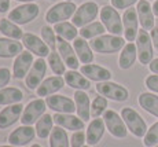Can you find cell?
Returning a JSON list of instances; mask_svg holds the SVG:
<instances>
[{"instance_id": "6da1fadb", "label": "cell", "mask_w": 158, "mask_h": 147, "mask_svg": "<svg viewBox=\"0 0 158 147\" xmlns=\"http://www.w3.org/2000/svg\"><path fill=\"white\" fill-rule=\"evenodd\" d=\"M89 45L94 51H96L99 54H114L123 50L124 45H125V40L121 36L102 35L92 39Z\"/></svg>"}, {"instance_id": "7a4b0ae2", "label": "cell", "mask_w": 158, "mask_h": 147, "mask_svg": "<svg viewBox=\"0 0 158 147\" xmlns=\"http://www.w3.org/2000/svg\"><path fill=\"white\" fill-rule=\"evenodd\" d=\"M121 117H123L124 122H125L127 128L133 136L136 137H144L146 132H147V125L140 114L132 107H124L121 110Z\"/></svg>"}, {"instance_id": "3957f363", "label": "cell", "mask_w": 158, "mask_h": 147, "mask_svg": "<svg viewBox=\"0 0 158 147\" xmlns=\"http://www.w3.org/2000/svg\"><path fill=\"white\" fill-rule=\"evenodd\" d=\"M40 14V7L35 3H25L18 6L14 10L8 13V19L13 21L17 25H26V23L35 21Z\"/></svg>"}, {"instance_id": "277c9868", "label": "cell", "mask_w": 158, "mask_h": 147, "mask_svg": "<svg viewBox=\"0 0 158 147\" xmlns=\"http://www.w3.org/2000/svg\"><path fill=\"white\" fill-rule=\"evenodd\" d=\"M76 10H77V7H76V4L72 2L58 3V4L52 6V7L45 13V21H47L48 23H52V25L59 23V22H65V21L73 18Z\"/></svg>"}, {"instance_id": "5b68a950", "label": "cell", "mask_w": 158, "mask_h": 147, "mask_svg": "<svg viewBox=\"0 0 158 147\" xmlns=\"http://www.w3.org/2000/svg\"><path fill=\"white\" fill-rule=\"evenodd\" d=\"M99 14V7L95 2H84L78 6L72 18V23L77 27H84L88 23L94 22Z\"/></svg>"}, {"instance_id": "8992f818", "label": "cell", "mask_w": 158, "mask_h": 147, "mask_svg": "<svg viewBox=\"0 0 158 147\" xmlns=\"http://www.w3.org/2000/svg\"><path fill=\"white\" fill-rule=\"evenodd\" d=\"M101 19L106 30L114 36H121L124 33V25L118 11L113 6H103L101 8Z\"/></svg>"}, {"instance_id": "52a82bcc", "label": "cell", "mask_w": 158, "mask_h": 147, "mask_svg": "<svg viewBox=\"0 0 158 147\" xmlns=\"http://www.w3.org/2000/svg\"><path fill=\"white\" fill-rule=\"evenodd\" d=\"M103 121H105L106 129L109 131L111 136L117 137V139H124L128 136V128H127L123 117L117 111L107 109L103 114Z\"/></svg>"}, {"instance_id": "ba28073f", "label": "cell", "mask_w": 158, "mask_h": 147, "mask_svg": "<svg viewBox=\"0 0 158 147\" xmlns=\"http://www.w3.org/2000/svg\"><path fill=\"white\" fill-rule=\"evenodd\" d=\"M96 92L106 99L114 100V102H125L129 98V92L125 87L113 81H102L96 84Z\"/></svg>"}, {"instance_id": "9c48e42d", "label": "cell", "mask_w": 158, "mask_h": 147, "mask_svg": "<svg viewBox=\"0 0 158 147\" xmlns=\"http://www.w3.org/2000/svg\"><path fill=\"white\" fill-rule=\"evenodd\" d=\"M136 50H138V58L142 65H150L154 57V51L151 36L148 35L147 30H139L138 37H136Z\"/></svg>"}, {"instance_id": "30bf717a", "label": "cell", "mask_w": 158, "mask_h": 147, "mask_svg": "<svg viewBox=\"0 0 158 147\" xmlns=\"http://www.w3.org/2000/svg\"><path fill=\"white\" fill-rule=\"evenodd\" d=\"M47 103L44 99L37 98L33 99L23 107V113L21 117V122L22 125H32L35 122L39 121V118H41V116L45 114V109H47Z\"/></svg>"}, {"instance_id": "8fae6325", "label": "cell", "mask_w": 158, "mask_h": 147, "mask_svg": "<svg viewBox=\"0 0 158 147\" xmlns=\"http://www.w3.org/2000/svg\"><path fill=\"white\" fill-rule=\"evenodd\" d=\"M45 73H47V62H45L43 58H37L33 62L28 76L25 77V85L30 91L37 90L39 85L43 82Z\"/></svg>"}, {"instance_id": "7c38bea8", "label": "cell", "mask_w": 158, "mask_h": 147, "mask_svg": "<svg viewBox=\"0 0 158 147\" xmlns=\"http://www.w3.org/2000/svg\"><path fill=\"white\" fill-rule=\"evenodd\" d=\"M123 25H124V36L128 43L136 40L139 33V17L136 8H127L123 15Z\"/></svg>"}, {"instance_id": "4fadbf2b", "label": "cell", "mask_w": 158, "mask_h": 147, "mask_svg": "<svg viewBox=\"0 0 158 147\" xmlns=\"http://www.w3.org/2000/svg\"><path fill=\"white\" fill-rule=\"evenodd\" d=\"M22 44L28 48V51H30L32 54L37 55L39 58H45L48 57L51 52V48L45 44V41L43 39H40L39 36H36L35 33H23L22 37Z\"/></svg>"}, {"instance_id": "5bb4252c", "label": "cell", "mask_w": 158, "mask_h": 147, "mask_svg": "<svg viewBox=\"0 0 158 147\" xmlns=\"http://www.w3.org/2000/svg\"><path fill=\"white\" fill-rule=\"evenodd\" d=\"M45 103L51 110L63 114H73L76 111L74 100L63 95H50L45 98Z\"/></svg>"}, {"instance_id": "9a60e30c", "label": "cell", "mask_w": 158, "mask_h": 147, "mask_svg": "<svg viewBox=\"0 0 158 147\" xmlns=\"http://www.w3.org/2000/svg\"><path fill=\"white\" fill-rule=\"evenodd\" d=\"M36 136V128H33L32 125H21L17 129H14L13 132L8 135V145L22 147L26 146L35 139Z\"/></svg>"}, {"instance_id": "2e32d148", "label": "cell", "mask_w": 158, "mask_h": 147, "mask_svg": "<svg viewBox=\"0 0 158 147\" xmlns=\"http://www.w3.org/2000/svg\"><path fill=\"white\" fill-rule=\"evenodd\" d=\"M56 51L59 52L60 58L63 59V62H65L66 66L70 67L72 70L78 69V66H80V61H78L74 48H73L65 39L59 37V36L56 37Z\"/></svg>"}, {"instance_id": "e0dca14e", "label": "cell", "mask_w": 158, "mask_h": 147, "mask_svg": "<svg viewBox=\"0 0 158 147\" xmlns=\"http://www.w3.org/2000/svg\"><path fill=\"white\" fill-rule=\"evenodd\" d=\"M33 55L30 51H22L18 57H15L13 63V74L17 80H22L28 76L30 67L33 65Z\"/></svg>"}, {"instance_id": "ac0fdd59", "label": "cell", "mask_w": 158, "mask_h": 147, "mask_svg": "<svg viewBox=\"0 0 158 147\" xmlns=\"http://www.w3.org/2000/svg\"><path fill=\"white\" fill-rule=\"evenodd\" d=\"M23 107L25 106H22L21 103H15V105H10L0 110V129H7L18 120H21Z\"/></svg>"}, {"instance_id": "d6986e66", "label": "cell", "mask_w": 158, "mask_h": 147, "mask_svg": "<svg viewBox=\"0 0 158 147\" xmlns=\"http://www.w3.org/2000/svg\"><path fill=\"white\" fill-rule=\"evenodd\" d=\"M80 72L85 76L88 80L98 81V82L110 81L111 76H113L107 67H103L101 65H96V63H88V65L81 66Z\"/></svg>"}, {"instance_id": "ffe728a7", "label": "cell", "mask_w": 158, "mask_h": 147, "mask_svg": "<svg viewBox=\"0 0 158 147\" xmlns=\"http://www.w3.org/2000/svg\"><path fill=\"white\" fill-rule=\"evenodd\" d=\"M54 122L58 125V127H62L63 129L68 131H83L84 127H85V122L81 120L80 117H76L73 114H63V113H56V114L52 116Z\"/></svg>"}, {"instance_id": "44dd1931", "label": "cell", "mask_w": 158, "mask_h": 147, "mask_svg": "<svg viewBox=\"0 0 158 147\" xmlns=\"http://www.w3.org/2000/svg\"><path fill=\"white\" fill-rule=\"evenodd\" d=\"M65 78L62 76H52V77H48L39 85V88L36 90V95L40 98L43 96H50V95H54L55 92H58L59 90H62L63 85H65Z\"/></svg>"}, {"instance_id": "7402d4cb", "label": "cell", "mask_w": 158, "mask_h": 147, "mask_svg": "<svg viewBox=\"0 0 158 147\" xmlns=\"http://www.w3.org/2000/svg\"><path fill=\"white\" fill-rule=\"evenodd\" d=\"M136 11H138L139 22L142 25V29L151 30L154 27V13H153V6L147 2V0H139L138 6H136Z\"/></svg>"}, {"instance_id": "603a6c76", "label": "cell", "mask_w": 158, "mask_h": 147, "mask_svg": "<svg viewBox=\"0 0 158 147\" xmlns=\"http://www.w3.org/2000/svg\"><path fill=\"white\" fill-rule=\"evenodd\" d=\"M106 131V125L103 118H94L92 121L89 122L87 128V145L88 146H96L99 142L102 140L103 135H105Z\"/></svg>"}, {"instance_id": "cb8c5ba5", "label": "cell", "mask_w": 158, "mask_h": 147, "mask_svg": "<svg viewBox=\"0 0 158 147\" xmlns=\"http://www.w3.org/2000/svg\"><path fill=\"white\" fill-rule=\"evenodd\" d=\"M65 82L73 90H78V91H87L91 88V80H88L85 76L81 72H76V70H69L63 74Z\"/></svg>"}, {"instance_id": "d4e9b609", "label": "cell", "mask_w": 158, "mask_h": 147, "mask_svg": "<svg viewBox=\"0 0 158 147\" xmlns=\"http://www.w3.org/2000/svg\"><path fill=\"white\" fill-rule=\"evenodd\" d=\"M74 103L77 117H80L84 122L89 120L91 117V102L89 96L85 94V91H76L74 92Z\"/></svg>"}, {"instance_id": "484cf974", "label": "cell", "mask_w": 158, "mask_h": 147, "mask_svg": "<svg viewBox=\"0 0 158 147\" xmlns=\"http://www.w3.org/2000/svg\"><path fill=\"white\" fill-rule=\"evenodd\" d=\"M23 50V44L18 40H13L8 37H0V58H14L18 57Z\"/></svg>"}, {"instance_id": "4316f807", "label": "cell", "mask_w": 158, "mask_h": 147, "mask_svg": "<svg viewBox=\"0 0 158 147\" xmlns=\"http://www.w3.org/2000/svg\"><path fill=\"white\" fill-rule=\"evenodd\" d=\"M136 58H138V50H136V44L133 43H127L124 45L123 51L118 58V66L123 70H128L129 67L133 66Z\"/></svg>"}, {"instance_id": "83f0119b", "label": "cell", "mask_w": 158, "mask_h": 147, "mask_svg": "<svg viewBox=\"0 0 158 147\" xmlns=\"http://www.w3.org/2000/svg\"><path fill=\"white\" fill-rule=\"evenodd\" d=\"M73 48H74L78 61H80L81 63L88 65V63H91L94 61L92 48H91V45L85 41V39H83V37L74 39V45H73Z\"/></svg>"}, {"instance_id": "f1b7e54d", "label": "cell", "mask_w": 158, "mask_h": 147, "mask_svg": "<svg viewBox=\"0 0 158 147\" xmlns=\"http://www.w3.org/2000/svg\"><path fill=\"white\" fill-rule=\"evenodd\" d=\"M23 99L22 90L17 87H4L0 90V105L10 106L15 103H21Z\"/></svg>"}, {"instance_id": "f546056e", "label": "cell", "mask_w": 158, "mask_h": 147, "mask_svg": "<svg viewBox=\"0 0 158 147\" xmlns=\"http://www.w3.org/2000/svg\"><path fill=\"white\" fill-rule=\"evenodd\" d=\"M0 32L6 37L13 39V40H22V37H23V32L19 27V25L14 23L8 18H2L0 19Z\"/></svg>"}, {"instance_id": "4dcf8cb0", "label": "cell", "mask_w": 158, "mask_h": 147, "mask_svg": "<svg viewBox=\"0 0 158 147\" xmlns=\"http://www.w3.org/2000/svg\"><path fill=\"white\" fill-rule=\"evenodd\" d=\"M139 105L143 110L158 118V96L151 92H142L138 99Z\"/></svg>"}, {"instance_id": "1f68e13d", "label": "cell", "mask_w": 158, "mask_h": 147, "mask_svg": "<svg viewBox=\"0 0 158 147\" xmlns=\"http://www.w3.org/2000/svg\"><path fill=\"white\" fill-rule=\"evenodd\" d=\"M50 147H70V140H69L68 132L62 127H54L50 135Z\"/></svg>"}, {"instance_id": "d6a6232c", "label": "cell", "mask_w": 158, "mask_h": 147, "mask_svg": "<svg viewBox=\"0 0 158 147\" xmlns=\"http://www.w3.org/2000/svg\"><path fill=\"white\" fill-rule=\"evenodd\" d=\"M52 122H54V118L50 114H43L41 118H39V121L36 122V135H37L40 139H47L50 137L51 135V131H52Z\"/></svg>"}, {"instance_id": "836d02e7", "label": "cell", "mask_w": 158, "mask_h": 147, "mask_svg": "<svg viewBox=\"0 0 158 147\" xmlns=\"http://www.w3.org/2000/svg\"><path fill=\"white\" fill-rule=\"evenodd\" d=\"M54 30H55L56 36L65 39V40H74V39H77V33H78L77 26H74L73 23L68 22V21L55 23L54 25Z\"/></svg>"}, {"instance_id": "e575fe53", "label": "cell", "mask_w": 158, "mask_h": 147, "mask_svg": "<svg viewBox=\"0 0 158 147\" xmlns=\"http://www.w3.org/2000/svg\"><path fill=\"white\" fill-rule=\"evenodd\" d=\"M105 32H106L105 25L102 22H95V21L88 23V25H85L78 30L80 36L83 39H85V40L87 39H95L98 36H102V35H105Z\"/></svg>"}, {"instance_id": "d590c367", "label": "cell", "mask_w": 158, "mask_h": 147, "mask_svg": "<svg viewBox=\"0 0 158 147\" xmlns=\"http://www.w3.org/2000/svg\"><path fill=\"white\" fill-rule=\"evenodd\" d=\"M48 65H50L51 67V70H52V73L54 74H56V76H62V74H65V69H66V65H65V62H63V59L60 58V55L58 51H51L50 55H48Z\"/></svg>"}, {"instance_id": "8d00e7d4", "label": "cell", "mask_w": 158, "mask_h": 147, "mask_svg": "<svg viewBox=\"0 0 158 147\" xmlns=\"http://www.w3.org/2000/svg\"><path fill=\"white\" fill-rule=\"evenodd\" d=\"M107 110V99L102 95L96 96L91 103V117L98 118L102 114H105V111Z\"/></svg>"}, {"instance_id": "74e56055", "label": "cell", "mask_w": 158, "mask_h": 147, "mask_svg": "<svg viewBox=\"0 0 158 147\" xmlns=\"http://www.w3.org/2000/svg\"><path fill=\"white\" fill-rule=\"evenodd\" d=\"M41 39L45 41V44L51 48L52 51L56 50V36H55V30L51 26L44 25L41 26Z\"/></svg>"}, {"instance_id": "f35d334b", "label": "cell", "mask_w": 158, "mask_h": 147, "mask_svg": "<svg viewBox=\"0 0 158 147\" xmlns=\"http://www.w3.org/2000/svg\"><path fill=\"white\" fill-rule=\"evenodd\" d=\"M143 145L146 147H153L158 145V121L154 122L147 129V132L143 137Z\"/></svg>"}, {"instance_id": "ab89813d", "label": "cell", "mask_w": 158, "mask_h": 147, "mask_svg": "<svg viewBox=\"0 0 158 147\" xmlns=\"http://www.w3.org/2000/svg\"><path fill=\"white\" fill-rule=\"evenodd\" d=\"M87 143V136L83 131H76L70 137V147H83Z\"/></svg>"}, {"instance_id": "60d3db41", "label": "cell", "mask_w": 158, "mask_h": 147, "mask_svg": "<svg viewBox=\"0 0 158 147\" xmlns=\"http://www.w3.org/2000/svg\"><path fill=\"white\" fill-rule=\"evenodd\" d=\"M11 80V72L7 67H0V90L4 88Z\"/></svg>"}, {"instance_id": "b9f144b4", "label": "cell", "mask_w": 158, "mask_h": 147, "mask_svg": "<svg viewBox=\"0 0 158 147\" xmlns=\"http://www.w3.org/2000/svg\"><path fill=\"white\" fill-rule=\"evenodd\" d=\"M146 87L151 91V92L158 94V74H151L146 78Z\"/></svg>"}, {"instance_id": "7bdbcfd3", "label": "cell", "mask_w": 158, "mask_h": 147, "mask_svg": "<svg viewBox=\"0 0 158 147\" xmlns=\"http://www.w3.org/2000/svg\"><path fill=\"white\" fill-rule=\"evenodd\" d=\"M139 0H111V6L114 8H118V10H123V8H129L132 4L138 3Z\"/></svg>"}, {"instance_id": "ee69618b", "label": "cell", "mask_w": 158, "mask_h": 147, "mask_svg": "<svg viewBox=\"0 0 158 147\" xmlns=\"http://www.w3.org/2000/svg\"><path fill=\"white\" fill-rule=\"evenodd\" d=\"M150 36H151V41H153L154 48H156V51L158 52V27H153L151 29Z\"/></svg>"}, {"instance_id": "f6af8a7d", "label": "cell", "mask_w": 158, "mask_h": 147, "mask_svg": "<svg viewBox=\"0 0 158 147\" xmlns=\"http://www.w3.org/2000/svg\"><path fill=\"white\" fill-rule=\"evenodd\" d=\"M8 8H10V0H0V13H7Z\"/></svg>"}, {"instance_id": "bcb514c9", "label": "cell", "mask_w": 158, "mask_h": 147, "mask_svg": "<svg viewBox=\"0 0 158 147\" xmlns=\"http://www.w3.org/2000/svg\"><path fill=\"white\" fill-rule=\"evenodd\" d=\"M148 67H150V70L154 73V74H158V58H156V59L151 61L150 65H148Z\"/></svg>"}, {"instance_id": "7dc6e473", "label": "cell", "mask_w": 158, "mask_h": 147, "mask_svg": "<svg viewBox=\"0 0 158 147\" xmlns=\"http://www.w3.org/2000/svg\"><path fill=\"white\" fill-rule=\"evenodd\" d=\"M153 13H154L156 17H158V0H156L154 4H153Z\"/></svg>"}, {"instance_id": "c3c4849f", "label": "cell", "mask_w": 158, "mask_h": 147, "mask_svg": "<svg viewBox=\"0 0 158 147\" xmlns=\"http://www.w3.org/2000/svg\"><path fill=\"white\" fill-rule=\"evenodd\" d=\"M17 2H23V3H32V2H35V0H17Z\"/></svg>"}, {"instance_id": "681fc988", "label": "cell", "mask_w": 158, "mask_h": 147, "mask_svg": "<svg viewBox=\"0 0 158 147\" xmlns=\"http://www.w3.org/2000/svg\"><path fill=\"white\" fill-rule=\"evenodd\" d=\"M0 147H18V146H13V145H3V146H0Z\"/></svg>"}, {"instance_id": "f907efd6", "label": "cell", "mask_w": 158, "mask_h": 147, "mask_svg": "<svg viewBox=\"0 0 158 147\" xmlns=\"http://www.w3.org/2000/svg\"><path fill=\"white\" fill-rule=\"evenodd\" d=\"M30 147H41V146H40V145H37V143H35V145H32Z\"/></svg>"}, {"instance_id": "816d5d0a", "label": "cell", "mask_w": 158, "mask_h": 147, "mask_svg": "<svg viewBox=\"0 0 158 147\" xmlns=\"http://www.w3.org/2000/svg\"><path fill=\"white\" fill-rule=\"evenodd\" d=\"M156 25H157V27H158V18L156 19Z\"/></svg>"}, {"instance_id": "f5cc1de1", "label": "cell", "mask_w": 158, "mask_h": 147, "mask_svg": "<svg viewBox=\"0 0 158 147\" xmlns=\"http://www.w3.org/2000/svg\"><path fill=\"white\" fill-rule=\"evenodd\" d=\"M83 147H91V146H88V145H87V146H83Z\"/></svg>"}, {"instance_id": "db71d44e", "label": "cell", "mask_w": 158, "mask_h": 147, "mask_svg": "<svg viewBox=\"0 0 158 147\" xmlns=\"http://www.w3.org/2000/svg\"><path fill=\"white\" fill-rule=\"evenodd\" d=\"M65 2H72V0H65Z\"/></svg>"}, {"instance_id": "11a10c76", "label": "cell", "mask_w": 158, "mask_h": 147, "mask_svg": "<svg viewBox=\"0 0 158 147\" xmlns=\"http://www.w3.org/2000/svg\"><path fill=\"white\" fill-rule=\"evenodd\" d=\"M153 147H158V145H156V146H153Z\"/></svg>"}, {"instance_id": "9f6ffc18", "label": "cell", "mask_w": 158, "mask_h": 147, "mask_svg": "<svg viewBox=\"0 0 158 147\" xmlns=\"http://www.w3.org/2000/svg\"><path fill=\"white\" fill-rule=\"evenodd\" d=\"M48 2H54V0H48Z\"/></svg>"}]
</instances>
